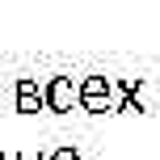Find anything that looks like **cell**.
<instances>
[{
	"instance_id": "6da1fadb",
	"label": "cell",
	"mask_w": 160,
	"mask_h": 160,
	"mask_svg": "<svg viewBox=\"0 0 160 160\" xmlns=\"http://www.w3.org/2000/svg\"><path fill=\"white\" fill-rule=\"evenodd\" d=\"M13 93H17V114H38L42 105V88H38V80H30V76H21L13 84Z\"/></svg>"
},
{
	"instance_id": "7a4b0ae2",
	"label": "cell",
	"mask_w": 160,
	"mask_h": 160,
	"mask_svg": "<svg viewBox=\"0 0 160 160\" xmlns=\"http://www.w3.org/2000/svg\"><path fill=\"white\" fill-rule=\"evenodd\" d=\"M42 101H47V110H55V114H63V110H72V84H68V76H55L47 88H42Z\"/></svg>"
},
{
	"instance_id": "3957f363",
	"label": "cell",
	"mask_w": 160,
	"mask_h": 160,
	"mask_svg": "<svg viewBox=\"0 0 160 160\" xmlns=\"http://www.w3.org/2000/svg\"><path fill=\"white\" fill-rule=\"evenodd\" d=\"M55 160H76V152H68V148H63V152H55Z\"/></svg>"
},
{
	"instance_id": "277c9868",
	"label": "cell",
	"mask_w": 160,
	"mask_h": 160,
	"mask_svg": "<svg viewBox=\"0 0 160 160\" xmlns=\"http://www.w3.org/2000/svg\"><path fill=\"white\" fill-rule=\"evenodd\" d=\"M17 160H42V156H34V152H17Z\"/></svg>"
},
{
	"instance_id": "5b68a950",
	"label": "cell",
	"mask_w": 160,
	"mask_h": 160,
	"mask_svg": "<svg viewBox=\"0 0 160 160\" xmlns=\"http://www.w3.org/2000/svg\"><path fill=\"white\" fill-rule=\"evenodd\" d=\"M0 160H17V152H4V156H0Z\"/></svg>"
}]
</instances>
